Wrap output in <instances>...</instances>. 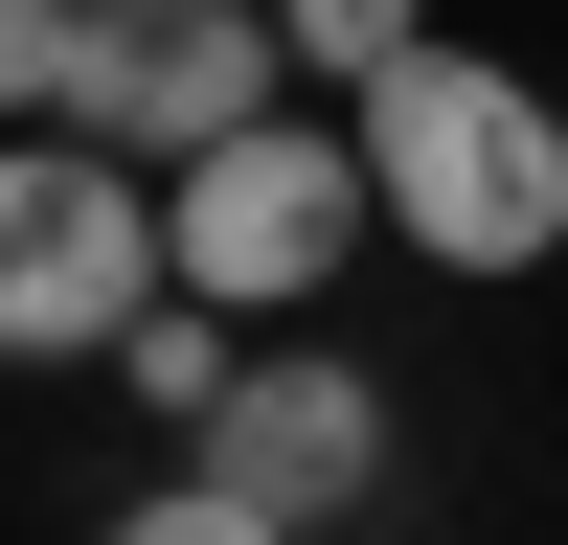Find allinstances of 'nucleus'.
<instances>
[{
	"instance_id": "nucleus-1",
	"label": "nucleus",
	"mask_w": 568,
	"mask_h": 545,
	"mask_svg": "<svg viewBox=\"0 0 568 545\" xmlns=\"http://www.w3.org/2000/svg\"><path fill=\"white\" fill-rule=\"evenodd\" d=\"M364 182H387V227L433 272H546L568 250V114L524 69H478V45L364 69Z\"/></svg>"
},
{
	"instance_id": "nucleus-2",
	"label": "nucleus",
	"mask_w": 568,
	"mask_h": 545,
	"mask_svg": "<svg viewBox=\"0 0 568 545\" xmlns=\"http://www.w3.org/2000/svg\"><path fill=\"white\" fill-rule=\"evenodd\" d=\"M182 296V205L160 160H114V136H0V363H69V341H136V318Z\"/></svg>"
},
{
	"instance_id": "nucleus-3",
	"label": "nucleus",
	"mask_w": 568,
	"mask_h": 545,
	"mask_svg": "<svg viewBox=\"0 0 568 545\" xmlns=\"http://www.w3.org/2000/svg\"><path fill=\"white\" fill-rule=\"evenodd\" d=\"M160 205H182V296H227V318H296L318 272L387 227V182H364V136H318V114H251L227 160H182Z\"/></svg>"
},
{
	"instance_id": "nucleus-4",
	"label": "nucleus",
	"mask_w": 568,
	"mask_h": 545,
	"mask_svg": "<svg viewBox=\"0 0 568 545\" xmlns=\"http://www.w3.org/2000/svg\"><path fill=\"white\" fill-rule=\"evenodd\" d=\"M273 69H296V23L273 0H91L69 45V136H114V160H227V136L273 114Z\"/></svg>"
},
{
	"instance_id": "nucleus-5",
	"label": "nucleus",
	"mask_w": 568,
	"mask_h": 545,
	"mask_svg": "<svg viewBox=\"0 0 568 545\" xmlns=\"http://www.w3.org/2000/svg\"><path fill=\"white\" fill-rule=\"evenodd\" d=\"M205 477L227 500H273V523H342L364 477H387V387H364L342 341H273V363H227V409H205Z\"/></svg>"
},
{
	"instance_id": "nucleus-6",
	"label": "nucleus",
	"mask_w": 568,
	"mask_h": 545,
	"mask_svg": "<svg viewBox=\"0 0 568 545\" xmlns=\"http://www.w3.org/2000/svg\"><path fill=\"white\" fill-rule=\"evenodd\" d=\"M114 363H136V409H182V432H205V409H227V296H160Z\"/></svg>"
},
{
	"instance_id": "nucleus-7",
	"label": "nucleus",
	"mask_w": 568,
	"mask_h": 545,
	"mask_svg": "<svg viewBox=\"0 0 568 545\" xmlns=\"http://www.w3.org/2000/svg\"><path fill=\"white\" fill-rule=\"evenodd\" d=\"M114 545H296V523H273V500H227V477H205V454H182V477H160V500H114Z\"/></svg>"
},
{
	"instance_id": "nucleus-8",
	"label": "nucleus",
	"mask_w": 568,
	"mask_h": 545,
	"mask_svg": "<svg viewBox=\"0 0 568 545\" xmlns=\"http://www.w3.org/2000/svg\"><path fill=\"white\" fill-rule=\"evenodd\" d=\"M69 45H91V0H0V114H69Z\"/></svg>"
},
{
	"instance_id": "nucleus-9",
	"label": "nucleus",
	"mask_w": 568,
	"mask_h": 545,
	"mask_svg": "<svg viewBox=\"0 0 568 545\" xmlns=\"http://www.w3.org/2000/svg\"><path fill=\"white\" fill-rule=\"evenodd\" d=\"M273 23H296V69H409V45H433L409 0H273Z\"/></svg>"
}]
</instances>
